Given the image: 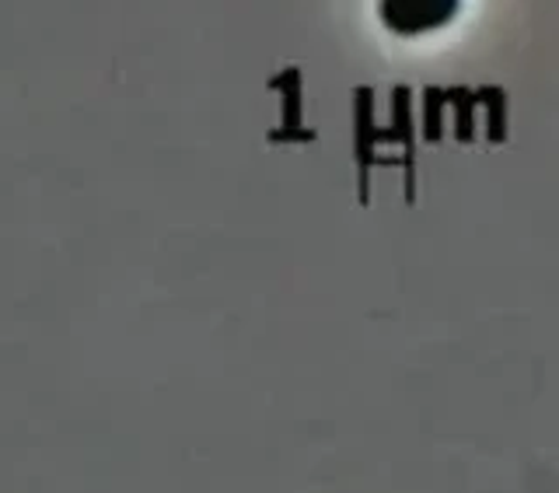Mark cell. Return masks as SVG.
<instances>
[{"instance_id": "obj_1", "label": "cell", "mask_w": 559, "mask_h": 493, "mask_svg": "<svg viewBox=\"0 0 559 493\" xmlns=\"http://www.w3.org/2000/svg\"><path fill=\"white\" fill-rule=\"evenodd\" d=\"M462 0H378L381 25L395 35H424L451 25Z\"/></svg>"}]
</instances>
